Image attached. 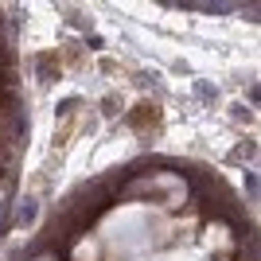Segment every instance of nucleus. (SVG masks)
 Segmentation results:
<instances>
[{
    "label": "nucleus",
    "mask_w": 261,
    "mask_h": 261,
    "mask_svg": "<svg viewBox=\"0 0 261 261\" xmlns=\"http://www.w3.org/2000/svg\"><path fill=\"white\" fill-rule=\"evenodd\" d=\"M8 160V141H4V137H0V164Z\"/></svg>",
    "instance_id": "1"
}]
</instances>
